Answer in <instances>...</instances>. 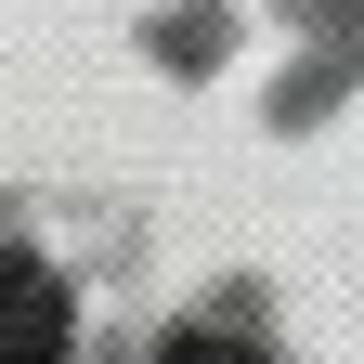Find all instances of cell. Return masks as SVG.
I'll return each instance as SVG.
<instances>
[{"instance_id": "1", "label": "cell", "mask_w": 364, "mask_h": 364, "mask_svg": "<svg viewBox=\"0 0 364 364\" xmlns=\"http://www.w3.org/2000/svg\"><path fill=\"white\" fill-rule=\"evenodd\" d=\"M0 364H65V287L39 260L0 273Z\"/></svg>"}, {"instance_id": "2", "label": "cell", "mask_w": 364, "mask_h": 364, "mask_svg": "<svg viewBox=\"0 0 364 364\" xmlns=\"http://www.w3.org/2000/svg\"><path fill=\"white\" fill-rule=\"evenodd\" d=\"M156 364H247V351H235V338H169Z\"/></svg>"}]
</instances>
